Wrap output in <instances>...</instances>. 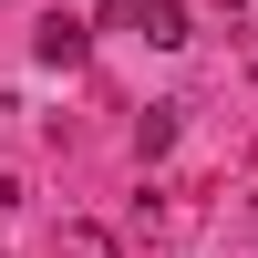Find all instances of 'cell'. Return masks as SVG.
I'll return each mask as SVG.
<instances>
[{
    "mask_svg": "<svg viewBox=\"0 0 258 258\" xmlns=\"http://www.w3.org/2000/svg\"><path fill=\"white\" fill-rule=\"evenodd\" d=\"M31 52H41V62H52V73H73V62H83V52H93V31H83V21H73V11H52V21H41V31H31Z\"/></svg>",
    "mask_w": 258,
    "mask_h": 258,
    "instance_id": "obj_1",
    "label": "cell"
},
{
    "mask_svg": "<svg viewBox=\"0 0 258 258\" xmlns=\"http://www.w3.org/2000/svg\"><path fill=\"white\" fill-rule=\"evenodd\" d=\"M135 31L155 41V52H176L186 41V0H135Z\"/></svg>",
    "mask_w": 258,
    "mask_h": 258,
    "instance_id": "obj_2",
    "label": "cell"
},
{
    "mask_svg": "<svg viewBox=\"0 0 258 258\" xmlns=\"http://www.w3.org/2000/svg\"><path fill=\"white\" fill-rule=\"evenodd\" d=\"M103 31H135V0H103Z\"/></svg>",
    "mask_w": 258,
    "mask_h": 258,
    "instance_id": "obj_3",
    "label": "cell"
}]
</instances>
